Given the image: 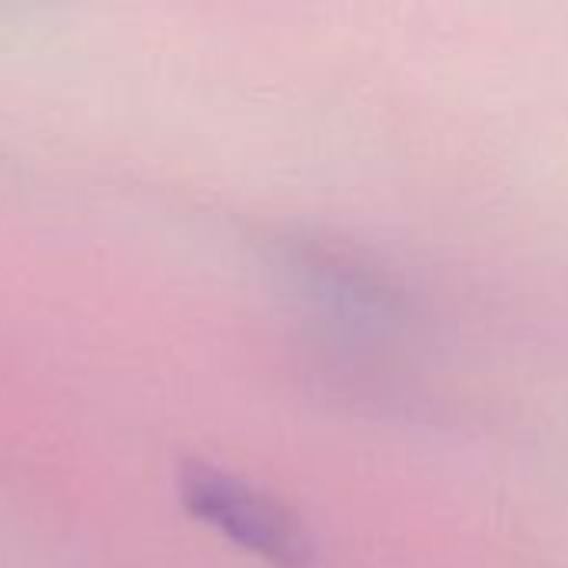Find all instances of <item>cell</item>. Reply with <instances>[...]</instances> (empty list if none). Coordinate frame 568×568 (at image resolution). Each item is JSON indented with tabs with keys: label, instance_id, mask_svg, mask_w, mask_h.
<instances>
[{
	"label": "cell",
	"instance_id": "1",
	"mask_svg": "<svg viewBox=\"0 0 568 568\" xmlns=\"http://www.w3.org/2000/svg\"><path fill=\"white\" fill-rule=\"evenodd\" d=\"M180 496L196 519L270 566H320L316 536L306 519L253 483L206 463H190L180 469Z\"/></svg>",
	"mask_w": 568,
	"mask_h": 568
}]
</instances>
